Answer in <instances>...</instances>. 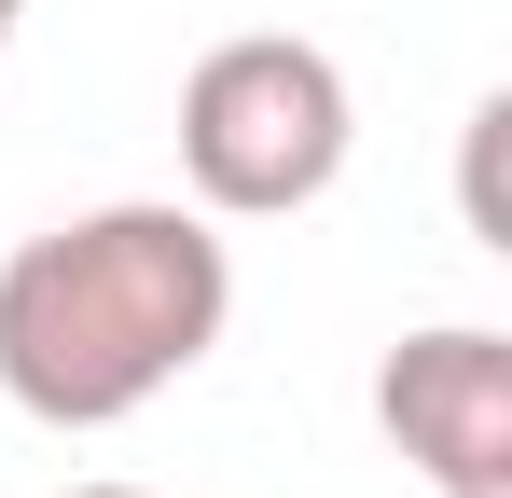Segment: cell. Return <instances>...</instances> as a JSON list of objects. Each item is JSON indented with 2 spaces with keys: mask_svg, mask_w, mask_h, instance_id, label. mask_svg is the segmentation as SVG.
I'll return each mask as SVG.
<instances>
[{
  "mask_svg": "<svg viewBox=\"0 0 512 498\" xmlns=\"http://www.w3.org/2000/svg\"><path fill=\"white\" fill-rule=\"evenodd\" d=\"M236 319V249L180 194H125L0 263V402L42 429H125Z\"/></svg>",
  "mask_w": 512,
  "mask_h": 498,
  "instance_id": "1",
  "label": "cell"
},
{
  "mask_svg": "<svg viewBox=\"0 0 512 498\" xmlns=\"http://www.w3.org/2000/svg\"><path fill=\"white\" fill-rule=\"evenodd\" d=\"M346 139H360V97L319 42L291 28H236L180 70V180L208 222H291L346 180Z\"/></svg>",
  "mask_w": 512,
  "mask_h": 498,
  "instance_id": "2",
  "label": "cell"
},
{
  "mask_svg": "<svg viewBox=\"0 0 512 498\" xmlns=\"http://www.w3.org/2000/svg\"><path fill=\"white\" fill-rule=\"evenodd\" d=\"M374 429L429 498H512V332L443 319L374 360Z\"/></svg>",
  "mask_w": 512,
  "mask_h": 498,
  "instance_id": "3",
  "label": "cell"
},
{
  "mask_svg": "<svg viewBox=\"0 0 512 498\" xmlns=\"http://www.w3.org/2000/svg\"><path fill=\"white\" fill-rule=\"evenodd\" d=\"M14 28H28V0H0V56H14Z\"/></svg>",
  "mask_w": 512,
  "mask_h": 498,
  "instance_id": "4",
  "label": "cell"
},
{
  "mask_svg": "<svg viewBox=\"0 0 512 498\" xmlns=\"http://www.w3.org/2000/svg\"><path fill=\"white\" fill-rule=\"evenodd\" d=\"M70 498H153V485H70Z\"/></svg>",
  "mask_w": 512,
  "mask_h": 498,
  "instance_id": "5",
  "label": "cell"
}]
</instances>
